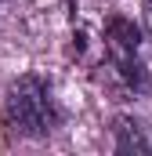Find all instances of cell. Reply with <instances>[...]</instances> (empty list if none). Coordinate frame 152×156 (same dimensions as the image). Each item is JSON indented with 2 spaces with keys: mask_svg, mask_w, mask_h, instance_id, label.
Masks as SVG:
<instances>
[{
  "mask_svg": "<svg viewBox=\"0 0 152 156\" xmlns=\"http://www.w3.org/2000/svg\"><path fill=\"white\" fill-rule=\"evenodd\" d=\"M4 127L11 138H47L58 127V105L40 76H18L7 87Z\"/></svg>",
  "mask_w": 152,
  "mask_h": 156,
  "instance_id": "6da1fadb",
  "label": "cell"
},
{
  "mask_svg": "<svg viewBox=\"0 0 152 156\" xmlns=\"http://www.w3.org/2000/svg\"><path fill=\"white\" fill-rule=\"evenodd\" d=\"M105 51H109V62H134L138 51H141V29L130 18H123V15L109 18V26H105Z\"/></svg>",
  "mask_w": 152,
  "mask_h": 156,
  "instance_id": "7a4b0ae2",
  "label": "cell"
},
{
  "mask_svg": "<svg viewBox=\"0 0 152 156\" xmlns=\"http://www.w3.org/2000/svg\"><path fill=\"white\" fill-rule=\"evenodd\" d=\"M112 131H116V153H152V134L141 120L119 116Z\"/></svg>",
  "mask_w": 152,
  "mask_h": 156,
  "instance_id": "3957f363",
  "label": "cell"
},
{
  "mask_svg": "<svg viewBox=\"0 0 152 156\" xmlns=\"http://www.w3.org/2000/svg\"><path fill=\"white\" fill-rule=\"evenodd\" d=\"M141 15H145V29L152 33V0H141Z\"/></svg>",
  "mask_w": 152,
  "mask_h": 156,
  "instance_id": "277c9868",
  "label": "cell"
},
{
  "mask_svg": "<svg viewBox=\"0 0 152 156\" xmlns=\"http://www.w3.org/2000/svg\"><path fill=\"white\" fill-rule=\"evenodd\" d=\"M0 4H4V0H0Z\"/></svg>",
  "mask_w": 152,
  "mask_h": 156,
  "instance_id": "5b68a950",
  "label": "cell"
}]
</instances>
